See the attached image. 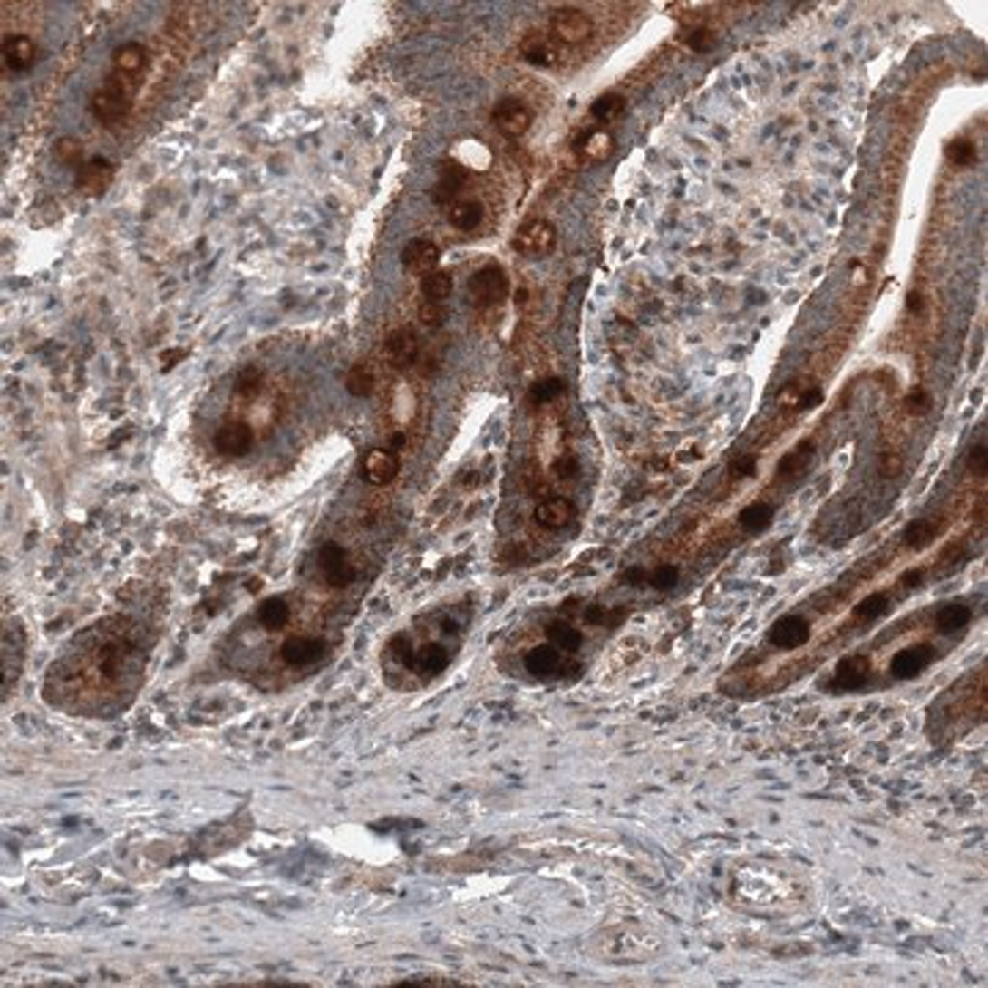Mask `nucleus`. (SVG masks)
Listing matches in <instances>:
<instances>
[{"instance_id":"28","label":"nucleus","mask_w":988,"mask_h":988,"mask_svg":"<svg viewBox=\"0 0 988 988\" xmlns=\"http://www.w3.org/2000/svg\"><path fill=\"white\" fill-rule=\"evenodd\" d=\"M256 621L269 629V632H277L283 629L288 621H291V605L283 599V596H272V599H264L256 610Z\"/></svg>"},{"instance_id":"37","label":"nucleus","mask_w":988,"mask_h":988,"mask_svg":"<svg viewBox=\"0 0 988 988\" xmlns=\"http://www.w3.org/2000/svg\"><path fill=\"white\" fill-rule=\"evenodd\" d=\"M621 111H624V99L618 93H602L599 99H593V105H590V116L599 121H610V119L621 116Z\"/></svg>"},{"instance_id":"2","label":"nucleus","mask_w":988,"mask_h":988,"mask_svg":"<svg viewBox=\"0 0 988 988\" xmlns=\"http://www.w3.org/2000/svg\"><path fill=\"white\" fill-rule=\"evenodd\" d=\"M77 678L80 681V692L74 698H85V695H111V692H132L138 686L140 678V659H138V648L127 640L111 637L105 643L93 645L91 654L82 656V664H69V667H55L50 670V681L47 686H58Z\"/></svg>"},{"instance_id":"7","label":"nucleus","mask_w":988,"mask_h":988,"mask_svg":"<svg viewBox=\"0 0 988 988\" xmlns=\"http://www.w3.org/2000/svg\"><path fill=\"white\" fill-rule=\"evenodd\" d=\"M316 568H319L324 585L333 587V590H344V587H349V585L357 582V568H354L346 547H341L335 541H327V544L319 547Z\"/></svg>"},{"instance_id":"15","label":"nucleus","mask_w":988,"mask_h":988,"mask_svg":"<svg viewBox=\"0 0 988 988\" xmlns=\"http://www.w3.org/2000/svg\"><path fill=\"white\" fill-rule=\"evenodd\" d=\"M491 121H494V127H498L506 138L517 140V138H522V135L530 130V124H533V113L528 111V105H522V102H519V99L506 96V99H500L498 105H494V111H491Z\"/></svg>"},{"instance_id":"12","label":"nucleus","mask_w":988,"mask_h":988,"mask_svg":"<svg viewBox=\"0 0 988 988\" xmlns=\"http://www.w3.org/2000/svg\"><path fill=\"white\" fill-rule=\"evenodd\" d=\"M402 472V456L395 448H373L360 464V478L371 486H387Z\"/></svg>"},{"instance_id":"31","label":"nucleus","mask_w":988,"mask_h":988,"mask_svg":"<svg viewBox=\"0 0 988 988\" xmlns=\"http://www.w3.org/2000/svg\"><path fill=\"white\" fill-rule=\"evenodd\" d=\"M563 395H566V382L560 376H547V379H538L536 384H530L528 404L530 407H549V404L560 402Z\"/></svg>"},{"instance_id":"48","label":"nucleus","mask_w":988,"mask_h":988,"mask_svg":"<svg viewBox=\"0 0 988 988\" xmlns=\"http://www.w3.org/2000/svg\"><path fill=\"white\" fill-rule=\"evenodd\" d=\"M901 467H904V461H901V456L896 450H886L881 456V475H898Z\"/></svg>"},{"instance_id":"30","label":"nucleus","mask_w":988,"mask_h":988,"mask_svg":"<svg viewBox=\"0 0 988 988\" xmlns=\"http://www.w3.org/2000/svg\"><path fill=\"white\" fill-rule=\"evenodd\" d=\"M448 220L450 226L461 228V231H472L483 223V204L472 201V198H464V201H453L448 207Z\"/></svg>"},{"instance_id":"22","label":"nucleus","mask_w":988,"mask_h":988,"mask_svg":"<svg viewBox=\"0 0 988 988\" xmlns=\"http://www.w3.org/2000/svg\"><path fill=\"white\" fill-rule=\"evenodd\" d=\"M34 58H36V44L31 36L25 34H15L4 42V63L6 69L12 72H25L34 66Z\"/></svg>"},{"instance_id":"29","label":"nucleus","mask_w":988,"mask_h":988,"mask_svg":"<svg viewBox=\"0 0 988 988\" xmlns=\"http://www.w3.org/2000/svg\"><path fill=\"white\" fill-rule=\"evenodd\" d=\"M972 624V610L961 602H950V605H942L939 613H936V632L939 634H955V632H964L966 626Z\"/></svg>"},{"instance_id":"34","label":"nucleus","mask_w":988,"mask_h":988,"mask_svg":"<svg viewBox=\"0 0 988 988\" xmlns=\"http://www.w3.org/2000/svg\"><path fill=\"white\" fill-rule=\"evenodd\" d=\"M346 390L354 395V399H368V395L376 390V371L371 363H357L352 365V371L346 373Z\"/></svg>"},{"instance_id":"10","label":"nucleus","mask_w":988,"mask_h":988,"mask_svg":"<svg viewBox=\"0 0 988 988\" xmlns=\"http://www.w3.org/2000/svg\"><path fill=\"white\" fill-rule=\"evenodd\" d=\"M514 250L519 253V256H525V258H544V256H549L552 250H555V245H557V231H555V226L552 223H547V220H530V223H525L519 231H517V237H514Z\"/></svg>"},{"instance_id":"9","label":"nucleus","mask_w":988,"mask_h":988,"mask_svg":"<svg viewBox=\"0 0 988 988\" xmlns=\"http://www.w3.org/2000/svg\"><path fill=\"white\" fill-rule=\"evenodd\" d=\"M873 678V662L867 654H848L843 656L829 678V689L835 692H859L867 689Z\"/></svg>"},{"instance_id":"47","label":"nucleus","mask_w":988,"mask_h":988,"mask_svg":"<svg viewBox=\"0 0 988 988\" xmlns=\"http://www.w3.org/2000/svg\"><path fill=\"white\" fill-rule=\"evenodd\" d=\"M645 579H648V568H643V566H629L621 574V582L629 587H645Z\"/></svg>"},{"instance_id":"3","label":"nucleus","mask_w":988,"mask_h":988,"mask_svg":"<svg viewBox=\"0 0 988 988\" xmlns=\"http://www.w3.org/2000/svg\"><path fill=\"white\" fill-rule=\"evenodd\" d=\"M140 85V77H124L113 74L105 80V85L93 91L91 96V113L102 124H119L132 111V96Z\"/></svg>"},{"instance_id":"11","label":"nucleus","mask_w":988,"mask_h":988,"mask_svg":"<svg viewBox=\"0 0 988 988\" xmlns=\"http://www.w3.org/2000/svg\"><path fill=\"white\" fill-rule=\"evenodd\" d=\"M810 637H813V626H810V621H808L805 615H797V613L777 618V621L771 624L769 634H766L769 645H774V648H780V651H797V648H805V645L810 643Z\"/></svg>"},{"instance_id":"18","label":"nucleus","mask_w":988,"mask_h":988,"mask_svg":"<svg viewBox=\"0 0 988 988\" xmlns=\"http://www.w3.org/2000/svg\"><path fill=\"white\" fill-rule=\"evenodd\" d=\"M253 429L250 423L245 421H228L218 429L215 434V448L223 453V456H231V459H239L245 456L250 448H253Z\"/></svg>"},{"instance_id":"25","label":"nucleus","mask_w":988,"mask_h":988,"mask_svg":"<svg viewBox=\"0 0 988 988\" xmlns=\"http://www.w3.org/2000/svg\"><path fill=\"white\" fill-rule=\"evenodd\" d=\"M149 63V53L143 44L138 42H127L113 53V74H124V77H140L143 69Z\"/></svg>"},{"instance_id":"44","label":"nucleus","mask_w":988,"mask_h":988,"mask_svg":"<svg viewBox=\"0 0 988 988\" xmlns=\"http://www.w3.org/2000/svg\"><path fill=\"white\" fill-rule=\"evenodd\" d=\"M686 44H689L692 50H695V53H709V50L717 44V36H714V31H709V28H698V31H689Z\"/></svg>"},{"instance_id":"33","label":"nucleus","mask_w":988,"mask_h":988,"mask_svg":"<svg viewBox=\"0 0 988 988\" xmlns=\"http://www.w3.org/2000/svg\"><path fill=\"white\" fill-rule=\"evenodd\" d=\"M421 294H423V300L445 303L448 296L453 294V275H450L448 269H434V272H429L426 277H421Z\"/></svg>"},{"instance_id":"16","label":"nucleus","mask_w":988,"mask_h":988,"mask_svg":"<svg viewBox=\"0 0 988 988\" xmlns=\"http://www.w3.org/2000/svg\"><path fill=\"white\" fill-rule=\"evenodd\" d=\"M533 519H536V525L541 530L560 533V530H566L576 519V506L568 498H563V494H552V498H544L536 506Z\"/></svg>"},{"instance_id":"17","label":"nucleus","mask_w":988,"mask_h":988,"mask_svg":"<svg viewBox=\"0 0 988 988\" xmlns=\"http://www.w3.org/2000/svg\"><path fill=\"white\" fill-rule=\"evenodd\" d=\"M440 247L429 239H412L404 245L402 250V266L410 272V275H418V277H426L429 272H434L440 266Z\"/></svg>"},{"instance_id":"43","label":"nucleus","mask_w":988,"mask_h":988,"mask_svg":"<svg viewBox=\"0 0 988 988\" xmlns=\"http://www.w3.org/2000/svg\"><path fill=\"white\" fill-rule=\"evenodd\" d=\"M755 467H758L755 456H752V453H744V456H736V459L731 461L728 472H731V478H733V480H744V478H752V475H755Z\"/></svg>"},{"instance_id":"19","label":"nucleus","mask_w":988,"mask_h":988,"mask_svg":"<svg viewBox=\"0 0 988 988\" xmlns=\"http://www.w3.org/2000/svg\"><path fill=\"white\" fill-rule=\"evenodd\" d=\"M544 643H549V645H555L560 654H566L568 659H574L576 662V654L582 651V645H585V634H582V629L576 626V624H571V621H566V618H555V621H549L547 626H544ZM579 664V662H576Z\"/></svg>"},{"instance_id":"42","label":"nucleus","mask_w":988,"mask_h":988,"mask_svg":"<svg viewBox=\"0 0 988 988\" xmlns=\"http://www.w3.org/2000/svg\"><path fill=\"white\" fill-rule=\"evenodd\" d=\"M966 470L972 475H977V478H985V470H988V464H985V442H974L969 448V453H966Z\"/></svg>"},{"instance_id":"39","label":"nucleus","mask_w":988,"mask_h":988,"mask_svg":"<svg viewBox=\"0 0 988 988\" xmlns=\"http://www.w3.org/2000/svg\"><path fill=\"white\" fill-rule=\"evenodd\" d=\"M258 390H261V371L258 368H245L239 376H237V384H234V392L239 395V399H256V395H258Z\"/></svg>"},{"instance_id":"49","label":"nucleus","mask_w":988,"mask_h":988,"mask_svg":"<svg viewBox=\"0 0 988 988\" xmlns=\"http://www.w3.org/2000/svg\"><path fill=\"white\" fill-rule=\"evenodd\" d=\"M906 308H909L912 314H920V311H923V294L912 291V294L906 296Z\"/></svg>"},{"instance_id":"35","label":"nucleus","mask_w":988,"mask_h":988,"mask_svg":"<svg viewBox=\"0 0 988 988\" xmlns=\"http://www.w3.org/2000/svg\"><path fill=\"white\" fill-rule=\"evenodd\" d=\"M944 157H947L955 168H969V165H974V160H977V149H974V143H972V140H966V138H955V140H950V143L944 146Z\"/></svg>"},{"instance_id":"40","label":"nucleus","mask_w":988,"mask_h":988,"mask_svg":"<svg viewBox=\"0 0 988 988\" xmlns=\"http://www.w3.org/2000/svg\"><path fill=\"white\" fill-rule=\"evenodd\" d=\"M678 576H681L678 566L664 563V566H656L654 571H648L645 587H654V590H670V587H675Z\"/></svg>"},{"instance_id":"8","label":"nucleus","mask_w":988,"mask_h":988,"mask_svg":"<svg viewBox=\"0 0 988 988\" xmlns=\"http://www.w3.org/2000/svg\"><path fill=\"white\" fill-rule=\"evenodd\" d=\"M936 659V651L931 643H917V645H906L898 648L893 656H889L886 664V675L893 681H912L917 675H923Z\"/></svg>"},{"instance_id":"13","label":"nucleus","mask_w":988,"mask_h":988,"mask_svg":"<svg viewBox=\"0 0 988 988\" xmlns=\"http://www.w3.org/2000/svg\"><path fill=\"white\" fill-rule=\"evenodd\" d=\"M418 354H421V341L412 327H395L384 338V360L395 371H407L410 365H415Z\"/></svg>"},{"instance_id":"14","label":"nucleus","mask_w":988,"mask_h":988,"mask_svg":"<svg viewBox=\"0 0 988 988\" xmlns=\"http://www.w3.org/2000/svg\"><path fill=\"white\" fill-rule=\"evenodd\" d=\"M549 31L563 44H582L593 36V20L579 9H560L549 20Z\"/></svg>"},{"instance_id":"24","label":"nucleus","mask_w":988,"mask_h":988,"mask_svg":"<svg viewBox=\"0 0 988 988\" xmlns=\"http://www.w3.org/2000/svg\"><path fill=\"white\" fill-rule=\"evenodd\" d=\"M519 53H522V58L528 61V63H533V66H541V69H549V66H555L557 63V47L552 44V39L549 36H544V34H530V36H525L522 39V44H519Z\"/></svg>"},{"instance_id":"38","label":"nucleus","mask_w":988,"mask_h":988,"mask_svg":"<svg viewBox=\"0 0 988 988\" xmlns=\"http://www.w3.org/2000/svg\"><path fill=\"white\" fill-rule=\"evenodd\" d=\"M55 160L61 162V165H66V168H82V146H80V140H74V138H61L58 143H55Z\"/></svg>"},{"instance_id":"23","label":"nucleus","mask_w":988,"mask_h":988,"mask_svg":"<svg viewBox=\"0 0 988 988\" xmlns=\"http://www.w3.org/2000/svg\"><path fill=\"white\" fill-rule=\"evenodd\" d=\"M942 530H944V519H939V517H920V519H915V522H909V525H906V530H904V544H906L909 549L920 552V549L931 547V544H934V538H939V536H942Z\"/></svg>"},{"instance_id":"41","label":"nucleus","mask_w":988,"mask_h":988,"mask_svg":"<svg viewBox=\"0 0 988 988\" xmlns=\"http://www.w3.org/2000/svg\"><path fill=\"white\" fill-rule=\"evenodd\" d=\"M418 319L423 327L429 330H440L448 319V311H445V303H431V300H423L421 308H418Z\"/></svg>"},{"instance_id":"26","label":"nucleus","mask_w":988,"mask_h":988,"mask_svg":"<svg viewBox=\"0 0 988 988\" xmlns=\"http://www.w3.org/2000/svg\"><path fill=\"white\" fill-rule=\"evenodd\" d=\"M464 181H467V168L459 165V162H445L442 173H440V181L434 187V201L450 207L456 201V195L461 192Z\"/></svg>"},{"instance_id":"6","label":"nucleus","mask_w":988,"mask_h":988,"mask_svg":"<svg viewBox=\"0 0 988 988\" xmlns=\"http://www.w3.org/2000/svg\"><path fill=\"white\" fill-rule=\"evenodd\" d=\"M330 654V645L324 637L319 634H291L280 643L277 648V656L286 667L291 670H311V667H319Z\"/></svg>"},{"instance_id":"45","label":"nucleus","mask_w":988,"mask_h":988,"mask_svg":"<svg viewBox=\"0 0 988 988\" xmlns=\"http://www.w3.org/2000/svg\"><path fill=\"white\" fill-rule=\"evenodd\" d=\"M904 407H906V412H909V415H925V412L931 410V395H928L925 390H915V392H909V395H906Z\"/></svg>"},{"instance_id":"21","label":"nucleus","mask_w":988,"mask_h":988,"mask_svg":"<svg viewBox=\"0 0 988 988\" xmlns=\"http://www.w3.org/2000/svg\"><path fill=\"white\" fill-rule=\"evenodd\" d=\"M813 456H816V442L813 440H805L794 450H788L780 459V464H777V472H774L777 483H794V480H799L805 475V470L810 467Z\"/></svg>"},{"instance_id":"36","label":"nucleus","mask_w":988,"mask_h":988,"mask_svg":"<svg viewBox=\"0 0 988 988\" xmlns=\"http://www.w3.org/2000/svg\"><path fill=\"white\" fill-rule=\"evenodd\" d=\"M615 143H613V135L607 132H593L585 143H582V154L593 162H602L613 154Z\"/></svg>"},{"instance_id":"4","label":"nucleus","mask_w":988,"mask_h":988,"mask_svg":"<svg viewBox=\"0 0 988 988\" xmlns=\"http://www.w3.org/2000/svg\"><path fill=\"white\" fill-rule=\"evenodd\" d=\"M582 667L568 659L566 654H560L555 645L549 643H538V645H530L525 654H522V673L533 681H541V683H552V681H563L568 678L571 673H579Z\"/></svg>"},{"instance_id":"27","label":"nucleus","mask_w":988,"mask_h":988,"mask_svg":"<svg viewBox=\"0 0 988 988\" xmlns=\"http://www.w3.org/2000/svg\"><path fill=\"white\" fill-rule=\"evenodd\" d=\"M774 522V509L763 500H755L750 503L747 509L739 511V528L750 536H758V533H766Z\"/></svg>"},{"instance_id":"46","label":"nucleus","mask_w":988,"mask_h":988,"mask_svg":"<svg viewBox=\"0 0 988 988\" xmlns=\"http://www.w3.org/2000/svg\"><path fill=\"white\" fill-rule=\"evenodd\" d=\"M461 983L456 980H431V977H423V980H402L399 988H459Z\"/></svg>"},{"instance_id":"1","label":"nucleus","mask_w":988,"mask_h":988,"mask_svg":"<svg viewBox=\"0 0 988 988\" xmlns=\"http://www.w3.org/2000/svg\"><path fill=\"white\" fill-rule=\"evenodd\" d=\"M461 626L453 618H445V629L440 637L415 640L410 632H399L390 637L382 651V673L395 689H421L437 681L456 656V640Z\"/></svg>"},{"instance_id":"5","label":"nucleus","mask_w":988,"mask_h":988,"mask_svg":"<svg viewBox=\"0 0 988 988\" xmlns=\"http://www.w3.org/2000/svg\"><path fill=\"white\" fill-rule=\"evenodd\" d=\"M509 291H511V283H509V275H506V269L500 264H486L467 280L470 305L478 308V311L500 308L506 303Z\"/></svg>"},{"instance_id":"32","label":"nucleus","mask_w":988,"mask_h":988,"mask_svg":"<svg viewBox=\"0 0 988 988\" xmlns=\"http://www.w3.org/2000/svg\"><path fill=\"white\" fill-rule=\"evenodd\" d=\"M889 610H893V596H889L886 590H876L854 607V618L862 624H873V621H881Z\"/></svg>"},{"instance_id":"20","label":"nucleus","mask_w":988,"mask_h":988,"mask_svg":"<svg viewBox=\"0 0 988 988\" xmlns=\"http://www.w3.org/2000/svg\"><path fill=\"white\" fill-rule=\"evenodd\" d=\"M113 176H116V168H113L111 160H105V157H91L77 170V187L85 195H102L113 184Z\"/></svg>"}]
</instances>
